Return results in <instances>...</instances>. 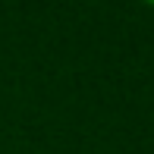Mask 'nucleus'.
I'll use <instances>...</instances> for the list:
<instances>
[{
	"mask_svg": "<svg viewBox=\"0 0 154 154\" xmlns=\"http://www.w3.org/2000/svg\"><path fill=\"white\" fill-rule=\"evenodd\" d=\"M145 3H148V6H154V0H145Z\"/></svg>",
	"mask_w": 154,
	"mask_h": 154,
	"instance_id": "obj_1",
	"label": "nucleus"
}]
</instances>
